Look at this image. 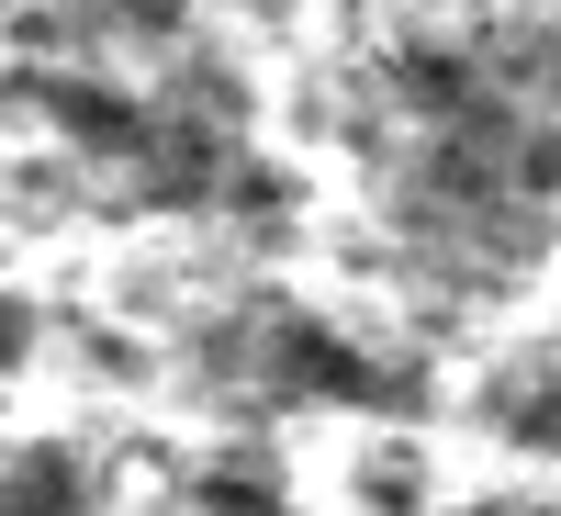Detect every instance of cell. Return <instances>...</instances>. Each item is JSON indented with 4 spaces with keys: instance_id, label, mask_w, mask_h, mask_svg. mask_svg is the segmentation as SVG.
I'll return each mask as SVG.
<instances>
[{
    "instance_id": "7a4b0ae2",
    "label": "cell",
    "mask_w": 561,
    "mask_h": 516,
    "mask_svg": "<svg viewBox=\"0 0 561 516\" xmlns=\"http://www.w3.org/2000/svg\"><path fill=\"white\" fill-rule=\"evenodd\" d=\"M203 516H293L270 483H248V472H203Z\"/></svg>"
},
{
    "instance_id": "6da1fadb",
    "label": "cell",
    "mask_w": 561,
    "mask_h": 516,
    "mask_svg": "<svg viewBox=\"0 0 561 516\" xmlns=\"http://www.w3.org/2000/svg\"><path fill=\"white\" fill-rule=\"evenodd\" d=\"M79 460L68 449H23L12 472H0V516H79Z\"/></svg>"
},
{
    "instance_id": "3957f363",
    "label": "cell",
    "mask_w": 561,
    "mask_h": 516,
    "mask_svg": "<svg viewBox=\"0 0 561 516\" xmlns=\"http://www.w3.org/2000/svg\"><path fill=\"white\" fill-rule=\"evenodd\" d=\"M483 516H505V505H483Z\"/></svg>"
}]
</instances>
